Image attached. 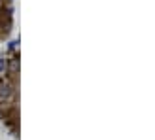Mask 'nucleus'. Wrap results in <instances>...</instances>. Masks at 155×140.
<instances>
[{"instance_id":"nucleus-1","label":"nucleus","mask_w":155,"mask_h":140,"mask_svg":"<svg viewBox=\"0 0 155 140\" xmlns=\"http://www.w3.org/2000/svg\"><path fill=\"white\" fill-rule=\"evenodd\" d=\"M2 68H4V61H2V59H0V70H2Z\"/></svg>"}]
</instances>
